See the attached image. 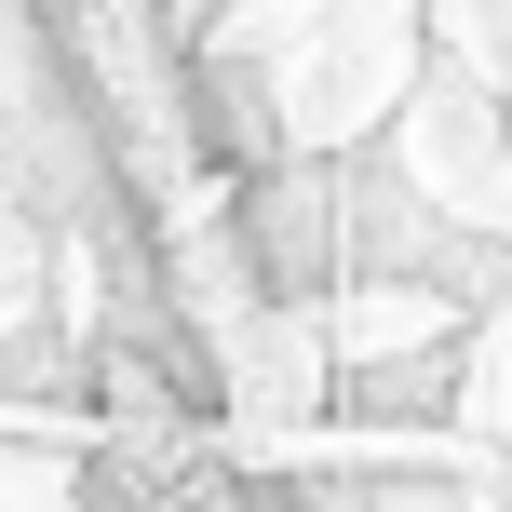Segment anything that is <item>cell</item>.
<instances>
[{
	"instance_id": "1",
	"label": "cell",
	"mask_w": 512,
	"mask_h": 512,
	"mask_svg": "<svg viewBox=\"0 0 512 512\" xmlns=\"http://www.w3.org/2000/svg\"><path fill=\"white\" fill-rule=\"evenodd\" d=\"M95 512H270V486H256L230 445H216V378L189 364L176 324L122 337V364H108Z\"/></svg>"
}]
</instances>
